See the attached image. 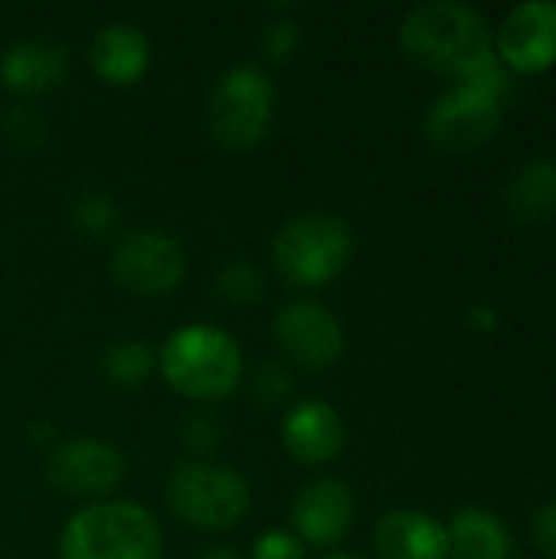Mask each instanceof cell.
<instances>
[{
    "mask_svg": "<svg viewBox=\"0 0 556 559\" xmlns=\"http://www.w3.org/2000/svg\"><path fill=\"white\" fill-rule=\"evenodd\" d=\"M400 49L410 62L459 82L498 59L488 20L456 0H433L410 10L400 26Z\"/></svg>",
    "mask_w": 556,
    "mask_h": 559,
    "instance_id": "1",
    "label": "cell"
},
{
    "mask_svg": "<svg viewBox=\"0 0 556 559\" xmlns=\"http://www.w3.org/2000/svg\"><path fill=\"white\" fill-rule=\"evenodd\" d=\"M157 367L164 380L190 400H226L242 377V350L223 328L187 324L177 328L161 354Z\"/></svg>",
    "mask_w": 556,
    "mask_h": 559,
    "instance_id": "2",
    "label": "cell"
},
{
    "mask_svg": "<svg viewBox=\"0 0 556 559\" xmlns=\"http://www.w3.org/2000/svg\"><path fill=\"white\" fill-rule=\"evenodd\" d=\"M161 527L154 514L131 501H98L75 511L62 534V559H161Z\"/></svg>",
    "mask_w": 556,
    "mask_h": 559,
    "instance_id": "3",
    "label": "cell"
},
{
    "mask_svg": "<svg viewBox=\"0 0 556 559\" xmlns=\"http://www.w3.org/2000/svg\"><path fill=\"white\" fill-rule=\"evenodd\" d=\"M354 255V233L341 216L301 213L288 219L272 242L275 269L305 288L334 282Z\"/></svg>",
    "mask_w": 556,
    "mask_h": 559,
    "instance_id": "4",
    "label": "cell"
},
{
    "mask_svg": "<svg viewBox=\"0 0 556 559\" xmlns=\"http://www.w3.org/2000/svg\"><path fill=\"white\" fill-rule=\"evenodd\" d=\"M275 111V85L259 66H233L220 75L206 102L210 134L229 151L256 147Z\"/></svg>",
    "mask_w": 556,
    "mask_h": 559,
    "instance_id": "5",
    "label": "cell"
},
{
    "mask_svg": "<svg viewBox=\"0 0 556 559\" xmlns=\"http://www.w3.org/2000/svg\"><path fill=\"white\" fill-rule=\"evenodd\" d=\"M249 501V485L216 462H184L167 481V508L197 531H229L246 518Z\"/></svg>",
    "mask_w": 556,
    "mask_h": 559,
    "instance_id": "6",
    "label": "cell"
},
{
    "mask_svg": "<svg viewBox=\"0 0 556 559\" xmlns=\"http://www.w3.org/2000/svg\"><path fill=\"white\" fill-rule=\"evenodd\" d=\"M501 128V95L459 82L442 92L426 111V138L442 151H472L492 141Z\"/></svg>",
    "mask_w": 556,
    "mask_h": 559,
    "instance_id": "7",
    "label": "cell"
},
{
    "mask_svg": "<svg viewBox=\"0 0 556 559\" xmlns=\"http://www.w3.org/2000/svg\"><path fill=\"white\" fill-rule=\"evenodd\" d=\"M111 275L134 295H167L187 275V252L157 229H138L115 242Z\"/></svg>",
    "mask_w": 556,
    "mask_h": 559,
    "instance_id": "8",
    "label": "cell"
},
{
    "mask_svg": "<svg viewBox=\"0 0 556 559\" xmlns=\"http://www.w3.org/2000/svg\"><path fill=\"white\" fill-rule=\"evenodd\" d=\"M495 56L518 75H537L556 66L554 0H528L511 7L495 33Z\"/></svg>",
    "mask_w": 556,
    "mask_h": 559,
    "instance_id": "9",
    "label": "cell"
},
{
    "mask_svg": "<svg viewBox=\"0 0 556 559\" xmlns=\"http://www.w3.org/2000/svg\"><path fill=\"white\" fill-rule=\"evenodd\" d=\"M275 341L301 367L324 370L344 354V328L321 301H292L275 314Z\"/></svg>",
    "mask_w": 556,
    "mask_h": 559,
    "instance_id": "10",
    "label": "cell"
},
{
    "mask_svg": "<svg viewBox=\"0 0 556 559\" xmlns=\"http://www.w3.org/2000/svg\"><path fill=\"white\" fill-rule=\"evenodd\" d=\"M49 481L69 495H111L125 478V459L102 439H69L49 455Z\"/></svg>",
    "mask_w": 556,
    "mask_h": 559,
    "instance_id": "11",
    "label": "cell"
},
{
    "mask_svg": "<svg viewBox=\"0 0 556 559\" xmlns=\"http://www.w3.org/2000/svg\"><path fill=\"white\" fill-rule=\"evenodd\" d=\"M354 511L357 508H354L351 488L338 478H321L298 491L288 521L301 544L334 547L338 540L347 537L354 524Z\"/></svg>",
    "mask_w": 556,
    "mask_h": 559,
    "instance_id": "12",
    "label": "cell"
},
{
    "mask_svg": "<svg viewBox=\"0 0 556 559\" xmlns=\"http://www.w3.org/2000/svg\"><path fill=\"white\" fill-rule=\"evenodd\" d=\"M282 445L301 465H324L344 449V419L324 400H301L282 419Z\"/></svg>",
    "mask_w": 556,
    "mask_h": 559,
    "instance_id": "13",
    "label": "cell"
},
{
    "mask_svg": "<svg viewBox=\"0 0 556 559\" xmlns=\"http://www.w3.org/2000/svg\"><path fill=\"white\" fill-rule=\"evenodd\" d=\"M69 49L56 39H20L0 56V85L16 95H39L62 85Z\"/></svg>",
    "mask_w": 556,
    "mask_h": 559,
    "instance_id": "14",
    "label": "cell"
},
{
    "mask_svg": "<svg viewBox=\"0 0 556 559\" xmlns=\"http://www.w3.org/2000/svg\"><path fill=\"white\" fill-rule=\"evenodd\" d=\"M374 547L383 559H449V531L423 511H390L374 527Z\"/></svg>",
    "mask_w": 556,
    "mask_h": 559,
    "instance_id": "15",
    "label": "cell"
},
{
    "mask_svg": "<svg viewBox=\"0 0 556 559\" xmlns=\"http://www.w3.org/2000/svg\"><path fill=\"white\" fill-rule=\"evenodd\" d=\"M88 66L108 85H134L151 66V43L134 23H108L88 43Z\"/></svg>",
    "mask_w": 556,
    "mask_h": 559,
    "instance_id": "16",
    "label": "cell"
},
{
    "mask_svg": "<svg viewBox=\"0 0 556 559\" xmlns=\"http://www.w3.org/2000/svg\"><path fill=\"white\" fill-rule=\"evenodd\" d=\"M449 559H511L505 521L485 508H462L449 521Z\"/></svg>",
    "mask_w": 556,
    "mask_h": 559,
    "instance_id": "17",
    "label": "cell"
},
{
    "mask_svg": "<svg viewBox=\"0 0 556 559\" xmlns=\"http://www.w3.org/2000/svg\"><path fill=\"white\" fill-rule=\"evenodd\" d=\"M508 213L518 223H547L556 216V160L537 157L508 183Z\"/></svg>",
    "mask_w": 556,
    "mask_h": 559,
    "instance_id": "18",
    "label": "cell"
},
{
    "mask_svg": "<svg viewBox=\"0 0 556 559\" xmlns=\"http://www.w3.org/2000/svg\"><path fill=\"white\" fill-rule=\"evenodd\" d=\"M154 367H157V354L144 341H125V344H115L105 354V373L121 386L144 383Z\"/></svg>",
    "mask_w": 556,
    "mask_h": 559,
    "instance_id": "19",
    "label": "cell"
},
{
    "mask_svg": "<svg viewBox=\"0 0 556 559\" xmlns=\"http://www.w3.org/2000/svg\"><path fill=\"white\" fill-rule=\"evenodd\" d=\"M216 292L236 305H252L265 295V278L249 262H229L216 278Z\"/></svg>",
    "mask_w": 556,
    "mask_h": 559,
    "instance_id": "20",
    "label": "cell"
},
{
    "mask_svg": "<svg viewBox=\"0 0 556 559\" xmlns=\"http://www.w3.org/2000/svg\"><path fill=\"white\" fill-rule=\"evenodd\" d=\"M75 226L88 236H108L118 226V210L105 193H88L75 203Z\"/></svg>",
    "mask_w": 556,
    "mask_h": 559,
    "instance_id": "21",
    "label": "cell"
},
{
    "mask_svg": "<svg viewBox=\"0 0 556 559\" xmlns=\"http://www.w3.org/2000/svg\"><path fill=\"white\" fill-rule=\"evenodd\" d=\"M262 56L269 62H288L295 59L298 46H301V26L295 20H272L262 29Z\"/></svg>",
    "mask_w": 556,
    "mask_h": 559,
    "instance_id": "22",
    "label": "cell"
},
{
    "mask_svg": "<svg viewBox=\"0 0 556 559\" xmlns=\"http://www.w3.org/2000/svg\"><path fill=\"white\" fill-rule=\"evenodd\" d=\"M43 131H46L43 118L29 108H10L3 115V134L20 151H36V144L43 141Z\"/></svg>",
    "mask_w": 556,
    "mask_h": 559,
    "instance_id": "23",
    "label": "cell"
},
{
    "mask_svg": "<svg viewBox=\"0 0 556 559\" xmlns=\"http://www.w3.org/2000/svg\"><path fill=\"white\" fill-rule=\"evenodd\" d=\"M252 559H305V544L292 531H265L252 544Z\"/></svg>",
    "mask_w": 556,
    "mask_h": 559,
    "instance_id": "24",
    "label": "cell"
},
{
    "mask_svg": "<svg viewBox=\"0 0 556 559\" xmlns=\"http://www.w3.org/2000/svg\"><path fill=\"white\" fill-rule=\"evenodd\" d=\"M531 537L534 544L556 559V504H544L534 518H531Z\"/></svg>",
    "mask_w": 556,
    "mask_h": 559,
    "instance_id": "25",
    "label": "cell"
},
{
    "mask_svg": "<svg viewBox=\"0 0 556 559\" xmlns=\"http://www.w3.org/2000/svg\"><path fill=\"white\" fill-rule=\"evenodd\" d=\"M216 439H220V429H216V423H210V416H193V419L184 426V442H187L193 452L213 449Z\"/></svg>",
    "mask_w": 556,
    "mask_h": 559,
    "instance_id": "26",
    "label": "cell"
},
{
    "mask_svg": "<svg viewBox=\"0 0 556 559\" xmlns=\"http://www.w3.org/2000/svg\"><path fill=\"white\" fill-rule=\"evenodd\" d=\"M288 377H285V370L282 367H275V364H269V367H262L259 370V377H256V393L262 396V400H269V403H275V400H282L285 393H288Z\"/></svg>",
    "mask_w": 556,
    "mask_h": 559,
    "instance_id": "27",
    "label": "cell"
},
{
    "mask_svg": "<svg viewBox=\"0 0 556 559\" xmlns=\"http://www.w3.org/2000/svg\"><path fill=\"white\" fill-rule=\"evenodd\" d=\"M469 321H472L478 331H495V328H498V311L488 308V305H475V308L469 311Z\"/></svg>",
    "mask_w": 556,
    "mask_h": 559,
    "instance_id": "28",
    "label": "cell"
},
{
    "mask_svg": "<svg viewBox=\"0 0 556 559\" xmlns=\"http://www.w3.org/2000/svg\"><path fill=\"white\" fill-rule=\"evenodd\" d=\"M197 559H242V557H239V554H233V550H226V547H213V550L200 554Z\"/></svg>",
    "mask_w": 556,
    "mask_h": 559,
    "instance_id": "29",
    "label": "cell"
},
{
    "mask_svg": "<svg viewBox=\"0 0 556 559\" xmlns=\"http://www.w3.org/2000/svg\"><path fill=\"white\" fill-rule=\"evenodd\" d=\"M321 559H364V557H354V554H328V557Z\"/></svg>",
    "mask_w": 556,
    "mask_h": 559,
    "instance_id": "30",
    "label": "cell"
}]
</instances>
